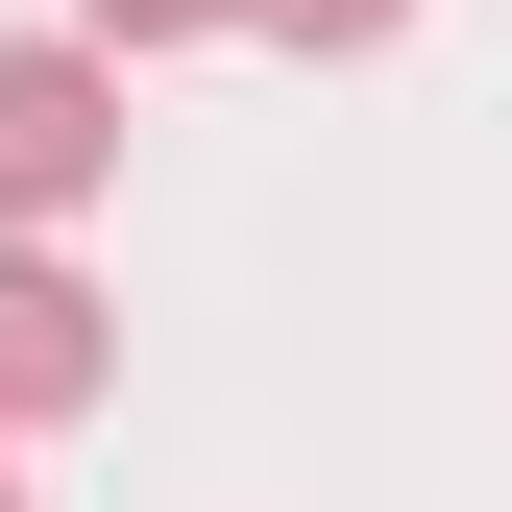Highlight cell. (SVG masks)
I'll use <instances>...</instances> for the list:
<instances>
[{
  "instance_id": "3",
  "label": "cell",
  "mask_w": 512,
  "mask_h": 512,
  "mask_svg": "<svg viewBox=\"0 0 512 512\" xmlns=\"http://www.w3.org/2000/svg\"><path fill=\"white\" fill-rule=\"evenodd\" d=\"M244 25H269V49H391L415 0H244Z\"/></svg>"
},
{
  "instance_id": "2",
  "label": "cell",
  "mask_w": 512,
  "mask_h": 512,
  "mask_svg": "<svg viewBox=\"0 0 512 512\" xmlns=\"http://www.w3.org/2000/svg\"><path fill=\"white\" fill-rule=\"evenodd\" d=\"M122 391V317L74 269V220H0V439H49V415H98Z\"/></svg>"
},
{
  "instance_id": "1",
  "label": "cell",
  "mask_w": 512,
  "mask_h": 512,
  "mask_svg": "<svg viewBox=\"0 0 512 512\" xmlns=\"http://www.w3.org/2000/svg\"><path fill=\"white\" fill-rule=\"evenodd\" d=\"M122 196V49L0 25V220H98Z\"/></svg>"
},
{
  "instance_id": "4",
  "label": "cell",
  "mask_w": 512,
  "mask_h": 512,
  "mask_svg": "<svg viewBox=\"0 0 512 512\" xmlns=\"http://www.w3.org/2000/svg\"><path fill=\"white\" fill-rule=\"evenodd\" d=\"M196 25H244V0H74V49H196Z\"/></svg>"
},
{
  "instance_id": "5",
  "label": "cell",
  "mask_w": 512,
  "mask_h": 512,
  "mask_svg": "<svg viewBox=\"0 0 512 512\" xmlns=\"http://www.w3.org/2000/svg\"><path fill=\"white\" fill-rule=\"evenodd\" d=\"M0 512H25V439H0Z\"/></svg>"
}]
</instances>
